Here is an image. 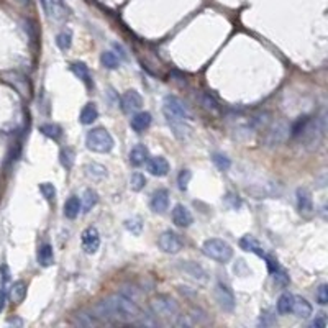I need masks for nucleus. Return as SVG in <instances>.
Here are the masks:
<instances>
[{
    "mask_svg": "<svg viewBox=\"0 0 328 328\" xmlns=\"http://www.w3.org/2000/svg\"><path fill=\"white\" fill-rule=\"evenodd\" d=\"M145 186H146V179H145V176H143V174H140V172L131 174V177H130V187H131V191L140 192Z\"/></svg>",
    "mask_w": 328,
    "mask_h": 328,
    "instance_id": "c9c22d12",
    "label": "nucleus"
},
{
    "mask_svg": "<svg viewBox=\"0 0 328 328\" xmlns=\"http://www.w3.org/2000/svg\"><path fill=\"white\" fill-rule=\"evenodd\" d=\"M225 201L230 204V207H232V208H240V207H242V201H240L238 196H235V194L228 192L227 196H225Z\"/></svg>",
    "mask_w": 328,
    "mask_h": 328,
    "instance_id": "a18cd8bd",
    "label": "nucleus"
},
{
    "mask_svg": "<svg viewBox=\"0 0 328 328\" xmlns=\"http://www.w3.org/2000/svg\"><path fill=\"white\" fill-rule=\"evenodd\" d=\"M325 130H327V123H325V119L324 117H320V119H315V122H309V125L304 130V141H305V146L309 148V150H315V148L320 146L322 140H324L325 136Z\"/></svg>",
    "mask_w": 328,
    "mask_h": 328,
    "instance_id": "423d86ee",
    "label": "nucleus"
},
{
    "mask_svg": "<svg viewBox=\"0 0 328 328\" xmlns=\"http://www.w3.org/2000/svg\"><path fill=\"white\" fill-rule=\"evenodd\" d=\"M99 202V194L95 191H92V189H87L84 192V196L81 199V205H82V212H89L92 210Z\"/></svg>",
    "mask_w": 328,
    "mask_h": 328,
    "instance_id": "cd10ccee",
    "label": "nucleus"
},
{
    "mask_svg": "<svg viewBox=\"0 0 328 328\" xmlns=\"http://www.w3.org/2000/svg\"><path fill=\"white\" fill-rule=\"evenodd\" d=\"M100 61L107 69H117L120 66V58L117 56L114 51H104L100 56Z\"/></svg>",
    "mask_w": 328,
    "mask_h": 328,
    "instance_id": "7c9ffc66",
    "label": "nucleus"
},
{
    "mask_svg": "<svg viewBox=\"0 0 328 328\" xmlns=\"http://www.w3.org/2000/svg\"><path fill=\"white\" fill-rule=\"evenodd\" d=\"M81 243H82V249H84L87 254L97 253L99 248H100L99 230H97L95 227H87L81 235Z\"/></svg>",
    "mask_w": 328,
    "mask_h": 328,
    "instance_id": "9d476101",
    "label": "nucleus"
},
{
    "mask_svg": "<svg viewBox=\"0 0 328 328\" xmlns=\"http://www.w3.org/2000/svg\"><path fill=\"white\" fill-rule=\"evenodd\" d=\"M85 172H87V176L92 177V179H102V177L107 176V169L104 166H100V164H97V163L87 164Z\"/></svg>",
    "mask_w": 328,
    "mask_h": 328,
    "instance_id": "72a5a7b5",
    "label": "nucleus"
},
{
    "mask_svg": "<svg viewBox=\"0 0 328 328\" xmlns=\"http://www.w3.org/2000/svg\"><path fill=\"white\" fill-rule=\"evenodd\" d=\"M61 164L66 167V169H71L73 167V163H74V153L73 150H69V148H66V150H61Z\"/></svg>",
    "mask_w": 328,
    "mask_h": 328,
    "instance_id": "ea45409f",
    "label": "nucleus"
},
{
    "mask_svg": "<svg viewBox=\"0 0 328 328\" xmlns=\"http://www.w3.org/2000/svg\"><path fill=\"white\" fill-rule=\"evenodd\" d=\"M158 245H160V248L164 251V253L167 254H176L179 251L182 249V240L179 237L177 233L171 232V230H167V232L161 233V237L158 238Z\"/></svg>",
    "mask_w": 328,
    "mask_h": 328,
    "instance_id": "1a4fd4ad",
    "label": "nucleus"
},
{
    "mask_svg": "<svg viewBox=\"0 0 328 328\" xmlns=\"http://www.w3.org/2000/svg\"><path fill=\"white\" fill-rule=\"evenodd\" d=\"M71 71L78 76V78L84 82L87 89H90L92 87V78H90V73H89V68L84 64V63H74L73 66H71Z\"/></svg>",
    "mask_w": 328,
    "mask_h": 328,
    "instance_id": "a878e982",
    "label": "nucleus"
},
{
    "mask_svg": "<svg viewBox=\"0 0 328 328\" xmlns=\"http://www.w3.org/2000/svg\"><path fill=\"white\" fill-rule=\"evenodd\" d=\"M40 192L43 194V197L48 202H53L56 197V187L49 182H41L40 184Z\"/></svg>",
    "mask_w": 328,
    "mask_h": 328,
    "instance_id": "4c0bfd02",
    "label": "nucleus"
},
{
    "mask_svg": "<svg viewBox=\"0 0 328 328\" xmlns=\"http://www.w3.org/2000/svg\"><path fill=\"white\" fill-rule=\"evenodd\" d=\"M38 264L43 266V268H49L51 264L54 263V253H53V246L44 243L38 248Z\"/></svg>",
    "mask_w": 328,
    "mask_h": 328,
    "instance_id": "412c9836",
    "label": "nucleus"
},
{
    "mask_svg": "<svg viewBox=\"0 0 328 328\" xmlns=\"http://www.w3.org/2000/svg\"><path fill=\"white\" fill-rule=\"evenodd\" d=\"M92 314L100 322H133L140 314V309L135 300L119 292L97 302L92 307Z\"/></svg>",
    "mask_w": 328,
    "mask_h": 328,
    "instance_id": "f257e3e1",
    "label": "nucleus"
},
{
    "mask_svg": "<svg viewBox=\"0 0 328 328\" xmlns=\"http://www.w3.org/2000/svg\"><path fill=\"white\" fill-rule=\"evenodd\" d=\"M297 197V208L302 215L309 217V215L314 213V201H312V194L309 189L305 187H299L295 192Z\"/></svg>",
    "mask_w": 328,
    "mask_h": 328,
    "instance_id": "ddd939ff",
    "label": "nucleus"
},
{
    "mask_svg": "<svg viewBox=\"0 0 328 328\" xmlns=\"http://www.w3.org/2000/svg\"><path fill=\"white\" fill-rule=\"evenodd\" d=\"M97 119H99V110H97V107L94 104H87L84 109L81 110L79 120L82 125H90V123H94Z\"/></svg>",
    "mask_w": 328,
    "mask_h": 328,
    "instance_id": "bb28decb",
    "label": "nucleus"
},
{
    "mask_svg": "<svg viewBox=\"0 0 328 328\" xmlns=\"http://www.w3.org/2000/svg\"><path fill=\"white\" fill-rule=\"evenodd\" d=\"M85 145L94 153H109L112 151V148L115 146V141H114V136H112L105 128H94V130H90L87 133Z\"/></svg>",
    "mask_w": 328,
    "mask_h": 328,
    "instance_id": "7ed1b4c3",
    "label": "nucleus"
},
{
    "mask_svg": "<svg viewBox=\"0 0 328 328\" xmlns=\"http://www.w3.org/2000/svg\"><path fill=\"white\" fill-rule=\"evenodd\" d=\"M56 44L63 51L69 49L71 44H73V32H71V30H63V32L56 37Z\"/></svg>",
    "mask_w": 328,
    "mask_h": 328,
    "instance_id": "2f4dec72",
    "label": "nucleus"
},
{
    "mask_svg": "<svg viewBox=\"0 0 328 328\" xmlns=\"http://www.w3.org/2000/svg\"><path fill=\"white\" fill-rule=\"evenodd\" d=\"M81 210H82L81 199L73 196V197H69L64 204V217L69 220H74L81 213Z\"/></svg>",
    "mask_w": 328,
    "mask_h": 328,
    "instance_id": "5701e85b",
    "label": "nucleus"
},
{
    "mask_svg": "<svg viewBox=\"0 0 328 328\" xmlns=\"http://www.w3.org/2000/svg\"><path fill=\"white\" fill-rule=\"evenodd\" d=\"M8 295L13 302L20 304V302L25 299V295H27V284H25L23 281H15V283L10 286Z\"/></svg>",
    "mask_w": 328,
    "mask_h": 328,
    "instance_id": "393cba45",
    "label": "nucleus"
},
{
    "mask_svg": "<svg viewBox=\"0 0 328 328\" xmlns=\"http://www.w3.org/2000/svg\"><path fill=\"white\" fill-rule=\"evenodd\" d=\"M202 253L217 263H228L233 258V248L225 240L220 238L205 240L202 245Z\"/></svg>",
    "mask_w": 328,
    "mask_h": 328,
    "instance_id": "f03ea898",
    "label": "nucleus"
},
{
    "mask_svg": "<svg viewBox=\"0 0 328 328\" xmlns=\"http://www.w3.org/2000/svg\"><path fill=\"white\" fill-rule=\"evenodd\" d=\"M327 327V319H325V314H320L317 319L312 322V328H325Z\"/></svg>",
    "mask_w": 328,
    "mask_h": 328,
    "instance_id": "49530a36",
    "label": "nucleus"
},
{
    "mask_svg": "<svg viewBox=\"0 0 328 328\" xmlns=\"http://www.w3.org/2000/svg\"><path fill=\"white\" fill-rule=\"evenodd\" d=\"M128 161L135 167L143 166L148 161V148L145 145H136L135 148H131L130 155H128Z\"/></svg>",
    "mask_w": 328,
    "mask_h": 328,
    "instance_id": "6ab92c4d",
    "label": "nucleus"
},
{
    "mask_svg": "<svg viewBox=\"0 0 328 328\" xmlns=\"http://www.w3.org/2000/svg\"><path fill=\"white\" fill-rule=\"evenodd\" d=\"M292 305H294V295L289 294V292H286L279 297L278 300V312L281 315H287L292 312Z\"/></svg>",
    "mask_w": 328,
    "mask_h": 328,
    "instance_id": "c756f323",
    "label": "nucleus"
},
{
    "mask_svg": "<svg viewBox=\"0 0 328 328\" xmlns=\"http://www.w3.org/2000/svg\"><path fill=\"white\" fill-rule=\"evenodd\" d=\"M202 105H204L207 110H212V112H218V110H220L218 102L215 100L210 94H204V95H202Z\"/></svg>",
    "mask_w": 328,
    "mask_h": 328,
    "instance_id": "79ce46f5",
    "label": "nucleus"
},
{
    "mask_svg": "<svg viewBox=\"0 0 328 328\" xmlns=\"http://www.w3.org/2000/svg\"><path fill=\"white\" fill-rule=\"evenodd\" d=\"M73 324L79 327H92V325H99L100 320L90 310V312H79V314H76Z\"/></svg>",
    "mask_w": 328,
    "mask_h": 328,
    "instance_id": "b1692460",
    "label": "nucleus"
},
{
    "mask_svg": "<svg viewBox=\"0 0 328 328\" xmlns=\"http://www.w3.org/2000/svg\"><path fill=\"white\" fill-rule=\"evenodd\" d=\"M240 246H242L245 251H248V253L258 254L259 258H264V256H266L264 249L261 248V245L256 242V240L251 237V235H246V237H243L242 240H240Z\"/></svg>",
    "mask_w": 328,
    "mask_h": 328,
    "instance_id": "4be33fe9",
    "label": "nucleus"
},
{
    "mask_svg": "<svg viewBox=\"0 0 328 328\" xmlns=\"http://www.w3.org/2000/svg\"><path fill=\"white\" fill-rule=\"evenodd\" d=\"M317 302H319L320 305H327L328 304V286L327 284H322L319 289H317Z\"/></svg>",
    "mask_w": 328,
    "mask_h": 328,
    "instance_id": "37998d69",
    "label": "nucleus"
},
{
    "mask_svg": "<svg viewBox=\"0 0 328 328\" xmlns=\"http://www.w3.org/2000/svg\"><path fill=\"white\" fill-rule=\"evenodd\" d=\"M151 122H153V117H151L150 112H136V114L131 117L130 125L135 131L141 133V131H145V130L150 128Z\"/></svg>",
    "mask_w": 328,
    "mask_h": 328,
    "instance_id": "a211bd4d",
    "label": "nucleus"
},
{
    "mask_svg": "<svg viewBox=\"0 0 328 328\" xmlns=\"http://www.w3.org/2000/svg\"><path fill=\"white\" fill-rule=\"evenodd\" d=\"M191 179H192V172L189 171V169H182V171L179 172V176H177L179 189H181V191H187V187H189V182H191Z\"/></svg>",
    "mask_w": 328,
    "mask_h": 328,
    "instance_id": "58836bf2",
    "label": "nucleus"
},
{
    "mask_svg": "<svg viewBox=\"0 0 328 328\" xmlns=\"http://www.w3.org/2000/svg\"><path fill=\"white\" fill-rule=\"evenodd\" d=\"M40 131L43 133L44 136L53 138V140H59V136L63 135L61 128L58 125H54V123H44V125L40 126Z\"/></svg>",
    "mask_w": 328,
    "mask_h": 328,
    "instance_id": "473e14b6",
    "label": "nucleus"
},
{
    "mask_svg": "<svg viewBox=\"0 0 328 328\" xmlns=\"http://www.w3.org/2000/svg\"><path fill=\"white\" fill-rule=\"evenodd\" d=\"M150 207L153 212H156V213L166 212L169 207V192L166 191V189H158V191L153 192Z\"/></svg>",
    "mask_w": 328,
    "mask_h": 328,
    "instance_id": "2eb2a0df",
    "label": "nucleus"
},
{
    "mask_svg": "<svg viewBox=\"0 0 328 328\" xmlns=\"http://www.w3.org/2000/svg\"><path fill=\"white\" fill-rule=\"evenodd\" d=\"M145 164H146L148 172H150L151 176H156V177L167 176V172H169V163L166 161V158H163V156L148 158V161H146Z\"/></svg>",
    "mask_w": 328,
    "mask_h": 328,
    "instance_id": "4468645a",
    "label": "nucleus"
},
{
    "mask_svg": "<svg viewBox=\"0 0 328 328\" xmlns=\"http://www.w3.org/2000/svg\"><path fill=\"white\" fill-rule=\"evenodd\" d=\"M287 136H289V123L286 120H276L269 126H266L263 136H261V143L268 148H276L283 145Z\"/></svg>",
    "mask_w": 328,
    "mask_h": 328,
    "instance_id": "20e7f679",
    "label": "nucleus"
},
{
    "mask_svg": "<svg viewBox=\"0 0 328 328\" xmlns=\"http://www.w3.org/2000/svg\"><path fill=\"white\" fill-rule=\"evenodd\" d=\"M143 99L136 90H126L120 99V107L125 114H135L141 109Z\"/></svg>",
    "mask_w": 328,
    "mask_h": 328,
    "instance_id": "f8f14e48",
    "label": "nucleus"
},
{
    "mask_svg": "<svg viewBox=\"0 0 328 328\" xmlns=\"http://www.w3.org/2000/svg\"><path fill=\"white\" fill-rule=\"evenodd\" d=\"M310 122V117L309 115H302L299 117L292 125L289 126V135L292 138H297V136H302V133H304V130L307 128V125H309Z\"/></svg>",
    "mask_w": 328,
    "mask_h": 328,
    "instance_id": "c85d7f7f",
    "label": "nucleus"
},
{
    "mask_svg": "<svg viewBox=\"0 0 328 328\" xmlns=\"http://www.w3.org/2000/svg\"><path fill=\"white\" fill-rule=\"evenodd\" d=\"M215 300L218 302L220 309L225 312H233L235 304H237L233 290L223 283H217V286H215Z\"/></svg>",
    "mask_w": 328,
    "mask_h": 328,
    "instance_id": "6e6552de",
    "label": "nucleus"
},
{
    "mask_svg": "<svg viewBox=\"0 0 328 328\" xmlns=\"http://www.w3.org/2000/svg\"><path fill=\"white\" fill-rule=\"evenodd\" d=\"M41 5H43V10L46 13V17L51 20H64L68 17V7H66L64 0H41Z\"/></svg>",
    "mask_w": 328,
    "mask_h": 328,
    "instance_id": "9b49d317",
    "label": "nucleus"
},
{
    "mask_svg": "<svg viewBox=\"0 0 328 328\" xmlns=\"http://www.w3.org/2000/svg\"><path fill=\"white\" fill-rule=\"evenodd\" d=\"M292 312L299 317V319H309L312 315V305L307 302L304 297H294V305H292Z\"/></svg>",
    "mask_w": 328,
    "mask_h": 328,
    "instance_id": "aec40b11",
    "label": "nucleus"
},
{
    "mask_svg": "<svg viewBox=\"0 0 328 328\" xmlns=\"http://www.w3.org/2000/svg\"><path fill=\"white\" fill-rule=\"evenodd\" d=\"M125 227H126L128 232H131L133 235H140V233H141V228H143V223H141L140 218L135 217V218H131V220H126Z\"/></svg>",
    "mask_w": 328,
    "mask_h": 328,
    "instance_id": "a19ab883",
    "label": "nucleus"
},
{
    "mask_svg": "<svg viewBox=\"0 0 328 328\" xmlns=\"http://www.w3.org/2000/svg\"><path fill=\"white\" fill-rule=\"evenodd\" d=\"M179 269H181L182 273H186L189 278H192L196 281H201V283L207 281V273H205V269L197 263H192V261H181V263H179Z\"/></svg>",
    "mask_w": 328,
    "mask_h": 328,
    "instance_id": "f3484780",
    "label": "nucleus"
},
{
    "mask_svg": "<svg viewBox=\"0 0 328 328\" xmlns=\"http://www.w3.org/2000/svg\"><path fill=\"white\" fill-rule=\"evenodd\" d=\"M163 112H164V117H166L169 123L171 122H187L189 119H191V112H189L187 105L176 95H167L166 99H164Z\"/></svg>",
    "mask_w": 328,
    "mask_h": 328,
    "instance_id": "39448f33",
    "label": "nucleus"
},
{
    "mask_svg": "<svg viewBox=\"0 0 328 328\" xmlns=\"http://www.w3.org/2000/svg\"><path fill=\"white\" fill-rule=\"evenodd\" d=\"M192 213H191V210H189L186 205H182V204H177L176 207L172 208V222L177 225V227H181V228H187V227H191V223H192Z\"/></svg>",
    "mask_w": 328,
    "mask_h": 328,
    "instance_id": "dca6fc26",
    "label": "nucleus"
},
{
    "mask_svg": "<svg viewBox=\"0 0 328 328\" xmlns=\"http://www.w3.org/2000/svg\"><path fill=\"white\" fill-rule=\"evenodd\" d=\"M273 276H274V283H276V286L281 287V289H284V287H287V286H289V283H290L289 274H287L286 271H284V269H281V268H279L278 271H274Z\"/></svg>",
    "mask_w": 328,
    "mask_h": 328,
    "instance_id": "e433bc0d",
    "label": "nucleus"
},
{
    "mask_svg": "<svg viewBox=\"0 0 328 328\" xmlns=\"http://www.w3.org/2000/svg\"><path fill=\"white\" fill-rule=\"evenodd\" d=\"M212 161H213L215 166L220 169V171H228L230 166H232V161H230V158H227L225 155H220V153H213Z\"/></svg>",
    "mask_w": 328,
    "mask_h": 328,
    "instance_id": "f704fd0d",
    "label": "nucleus"
},
{
    "mask_svg": "<svg viewBox=\"0 0 328 328\" xmlns=\"http://www.w3.org/2000/svg\"><path fill=\"white\" fill-rule=\"evenodd\" d=\"M150 312L155 317H161V319H171V317H177L179 305L177 302L167 295H160L150 304Z\"/></svg>",
    "mask_w": 328,
    "mask_h": 328,
    "instance_id": "0eeeda50",
    "label": "nucleus"
},
{
    "mask_svg": "<svg viewBox=\"0 0 328 328\" xmlns=\"http://www.w3.org/2000/svg\"><path fill=\"white\" fill-rule=\"evenodd\" d=\"M7 297H8L7 283H5V281H0V312L5 309V304H7Z\"/></svg>",
    "mask_w": 328,
    "mask_h": 328,
    "instance_id": "c03bdc74",
    "label": "nucleus"
}]
</instances>
